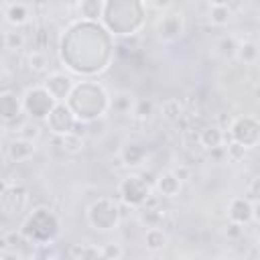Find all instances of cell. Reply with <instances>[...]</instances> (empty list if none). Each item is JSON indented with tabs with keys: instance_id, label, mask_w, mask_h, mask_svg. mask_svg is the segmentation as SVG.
<instances>
[{
	"instance_id": "1",
	"label": "cell",
	"mask_w": 260,
	"mask_h": 260,
	"mask_svg": "<svg viewBox=\"0 0 260 260\" xmlns=\"http://www.w3.org/2000/svg\"><path fill=\"white\" fill-rule=\"evenodd\" d=\"M67 104L77 116V120L89 122V120L106 118L112 106V95L98 81H81L75 85Z\"/></svg>"
},
{
	"instance_id": "2",
	"label": "cell",
	"mask_w": 260,
	"mask_h": 260,
	"mask_svg": "<svg viewBox=\"0 0 260 260\" xmlns=\"http://www.w3.org/2000/svg\"><path fill=\"white\" fill-rule=\"evenodd\" d=\"M20 232L30 246H51L59 236V219L49 207H37L26 215Z\"/></svg>"
},
{
	"instance_id": "3",
	"label": "cell",
	"mask_w": 260,
	"mask_h": 260,
	"mask_svg": "<svg viewBox=\"0 0 260 260\" xmlns=\"http://www.w3.org/2000/svg\"><path fill=\"white\" fill-rule=\"evenodd\" d=\"M142 8H144L142 0H106L102 20L108 32L112 35H136L138 28L134 26L132 20H128L126 14L142 18Z\"/></svg>"
},
{
	"instance_id": "4",
	"label": "cell",
	"mask_w": 260,
	"mask_h": 260,
	"mask_svg": "<svg viewBox=\"0 0 260 260\" xmlns=\"http://www.w3.org/2000/svg\"><path fill=\"white\" fill-rule=\"evenodd\" d=\"M85 217H87V223H89L91 230H95V232H112L122 221L120 203H116L112 197H100L87 207Z\"/></svg>"
},
{
	"instance_id": "5",
	"label": "cell",
	"mask_w": 260,
	"mask_h": 260,
	"mask_svg": "<svg viewBox=\"0 0 260 260\" xmlns=\"http://www.w3.org/2000/svg\"><path fill=\"white\" fill-rule=\"evenodd\" d=\"M22 106H24V114L35 120V122H45L49 118V114L53 112V108L57 106V100L51 95V91L39 83L32 87H26L22 93Z\"/></svg>"
},
{
	"instance_id": "6",
	"label": "cell",
	"mask_w": 260,
	"mask_h": 260,
	"mask_svg": "<svg viewBox=\"0 0 260 260\" xmlns=\"http://www.w3.org/2000/svg\"><path fill=\"white\" fill-rule=\"evenodd\" d=\"M152 193V185L138 173H128L126 177L120 179L118 183V195H120V201L122 203H128L132 205L134 209H138L146 197Z\"/></svg>"
},
{
	"instance_id": "7",
	"label": "cell",
	"mask_w": 260,
	"mask_h": 260,
	"mask_svg": "<svg viewBox=\"0 0 260 260\" xmlns=\"http://www.w3.org/2000/svg\"><path fill=\"white\" fill-rule=\"evenodd\" d=\"M225 134H228V140H236L246 148H256L260 146V120L248 114L238 116L230 122V128L225 130Z\"/></svg>"
},
{
	"instance_id": "8",
	"label": "cell",
	"mask_w": 260,
	"mask_h": 260,
	"mask_svg": "<svg viewBox=\"0 0 260 260\" xmlns=\"http://www.w3.org/2000/svg\"><path fill=\"white\" fill-rule=\"evenodd\" d=\"M28 203V191L22 187L18 181L16 183H2V195H0V205L2 213L6 217H14L26 209Z\"/></svg>"
},
{
	"instance_id": "9",
	"label": "cell",
	"mask_w": 260,
	"mask_h": 260,
	"mask_svg": "<svg viewBox=\"0 0 260 260\" xmlns=\"http://www.w3.org/2000/svg\"><path fill=\"white\" fill-rule=\"evenodd\" d=\"M154 32L162 43H173L185 35V14L181 10L162 12V16L154 22Z\"/></svg>"
},
{
	"instance_id": "10",
	"label": "cell",
	"mask_w": 260,
	"mask_h": 260,
	"mask_svg": "<svg viewBox=\"0 0 260 260\" xmlns=\"http://www.w3.org/2000/svg\"><path fill=\"white\" fill-rule=\"evenodd\" d=\"M49 130L53 132V136H61L67 132H73L75 124H77V116L73 114V110L69 108L67 102H57V106L53 108V112L49 114V118L45 120Z\"/></svg>"
},
{
	"instance_id": "11",
	"label": "cell",
	"mask_w": 260,
	"mask_h": 260,
	"mask_svg": "<svg viewBox=\"0 0 260 260\" xmlns=\"http://www.w3.org/2000/svg\"><path fill=\"white\" fill-rule=\"evenodd\" d=\"M0 114H2V122L4 126H8L10 122H16V128L24 122V106H22V95L4 89L0 93Z\"/></svg>"
},
{
	"instance_id": "12",
	"label": "cell",
	"mask_w": 260,
	"mask_h": 260,
	"mask_svg": "<svg viewBox=\"0 0 260 260\" xmlns=\"http://www.w3.org/2000/svg\"><path fill=\"white\" fill-rule=\"evenodd\" d=\"M43 85L51 91V95H53L57 102H67V100L71 98V93H73L77 81H75L71 75L63 73V71H51V73L45 77Z\"/></svg>"
},
{
	"instance_id": "13",
	"label": "cell",
	"mask_w": 260,
	"mask_h": 260,
	"mask_svg": "<svg viewBox=\"0 0 260 260\" xmlns=\"http://www.w3.org/2000/svg\"><path fill=\"white\" fill-rule=\"evenodd\" d=\"M228 221H236L242 225H248L254 221V201L250 197L236 195L228 203Z\"/></svg>"
},
{
	"instance_id": "14",
	"label": "cell",
	"mask_w": 260,
	"mask_h": 260,
	"mask_svg": "<svg viewBox=\"0 0 260 260\" xmlns=\"http://www.w3.org/2000/svg\"><path fill=\"white\" fill-rule=\"evenodd\" d=\"M37 152V140H28L22 136H14L8 146H6V160L8 162H24L28 158H32V154Z\"/></svg>"
},
{
	"instance_id": "15",
	"label": "cell",
	"mask_w": 260,
	"mask_h": 260,
	"mask_svg": "<svg viewBox=\"0 0 260 260\" xmlns=\"http://www.w3.org/2000/svg\"><path fill=\"white\" fill-rule=\"evenodd\" d=\"M32 6H28L26 2L14 0V2H6L4 4V20L12 26V28H20L24 24H28L30 16H32Z\"/></svg>"
},
{
	"instance_id": "16",
	"label": "cell",
	"mask_w": 260,
	"mask_h": 260,
	"mask_svg": "<svg viewBox=\"0 0 260 260\" xmlns=\"http://www.w3.org/2000/svg\"><path fill=\"white\" fill-rule=\"evenodd\" d=\"M225 140H228L225 128H221L219 124H205L199 130V146L205 148V150H213V148L225 146Z\"/></svg>"
},
{
	"instance_id": "17",
	"label": "cell",
	"mask_w": 260,
	"mask_h": 260,
	"mask_svg": "<svg viewBox=\"0 0 260 260\" xmlns=\"http://www.w3.org/2000/svg\"><path fill=\"white\" fill-rule=\"evenodd\" d=\"M146 158H148V150L138 142H126L120 150V160L122 167L126 169H138L146 162Z\"/></svg>"
},
{
	"instance_id": "18",
	"label": "cell",
	"mask_w": 260,
	"mask_h": 260,
	"mask_svg": "<svg viewBox=\"0 0 260 260\" xmlns=\"http://www.w3.org/2000/svg\"><path fill=\"white\" fill-rule=\"evenodd\" d=\"M181 187H183V181L173 173V171H165L156 177V183H154V191L158 195H162L165 199H173L181 193Z\"/></svg>"
},
{
	"instance_id": "19",
	"label": "cell",
	"mask_w": 260,
	"mask_h": 260,
	"mask_svg": "<svg viewBox=\"0 0 260 260\" xmlns=\"http://www.w3.org/2000/svg\"><path fill=\"white\" fill-rule=\"evenodd\" d=\"M144 246L148 252H160L169 246V234L158 225V228H146L144 232Z\"/></svg>"
},
{
	"instance_id": "20",
	"label": "cell",
	"mask_w": 260,
	"mask_h": 260,
	"mask_svg": "<svg viewBox=\"0 0 260 260\" xmlns=\"http://www.w3.org/2000/svg\"><path fill=\"white\" fill-rule=\"evenodd\" d=\"M260 59V45L254 39H246L240 41L238 45V53H236V61L244 63V65H254Z\"/></svg>"
},
{
	"instance_id": "21",
	"label": "cell",
	"mask_w": 260,
	"mask_h": 260,
	"mask_svg": "<svg viewBox=\"0 0 260 260\" xmlns=\"http://www.w3.org/2000/svg\"><path fill=\"white\" fill-rule=\"evenodd\" d=\"M104 6H106V0H79L77 12L83 20L98 22L104 16Z\"/></svg>"
},
{
	"instance_id": "22",
	"label": "cell",
	"mask_w": 260,
	"mask_h": 260,
	"mask_svg": "<svg viewBox=\"0 0 260 260\" xmlns=\"http://www.w3.org/2000/svg\"><path fill=\"white\" fill-rule=\"evenodd\" d=\"M134 104H136V98H134L130 91H116V93L112 95L110 112L120 114V116H132Z\"/></svg>"
},
{
	"instance_id": "23",
	"label": "cell",
	"mask_w": 260,
	"mask_h": 260,
	"mask_svg": "<svg viewBox=\"0 0 260 260\" xmlns=\"http://www.w3.org/2000/svg\"><path fill=\"white\" fill-rule=\"evenodd\" d=\"M165 219H167V209H162V207H154V209L138 207V221L144 228H158V225L162 228Z\"/></svg>"
},
{
	"instance_id": "24",
	"label": "cell",
	"mask_w": 260,
	"mask_h": 260,
	"mask_svg": "<svg viewBox=\"0 0 260 260\" xmlns=\"http://www.w3.org/2000/svg\"><path fill=\"white\" fill-rule=\"evenodd\" d=\"M55 140L59 142L61 150H65L67 154H77L85 146V136H81L77 132H67V134H61V136H55Z\"/></svg>"
},
{
	"instance_id": "25",
	"label": "cell",
	"mask_w": 260,
	"mask_h": 260,
	"mask_svg": "<svg viewBox=\"0 0 260 260\" xmlns=\"http://www.w3.org/2000/svg\"><path fill=\"white\" fill-rule=\"evenodd\" d=\"M238 45H240V39L236 35H223L215 41V53L221 59H236Z\"/></svg>"
},
{
	"instance_id": "26",
	"label": "cell",
	"mask_w": 260,
	"mask_h": 260,
	"mask_svg": "<svg viewBox=\"0 0 260 260\" xmlns=\"http://www.w3.org/2000/svg\"><path fill=\"white\" fill-rule=\"evenodd\" d=\"M160 116L167 120V122H171V124H175L183 114H185V106H183V102L179 100V98H167L162 104H160Z\"/></svg>"
},
{
	"instance_id": "27",
	"label": "cell",
	"mask_w": 260,
	"mask_h": 260,
	"mask_svg": "<svg viewBox=\"0 0 260 260\" xmlns=\"http://www.w3.org/2000/svg\"><path fill=\"white\" fill-rule=\"evenodd\" d=\"M207 18L213 26H225V24L232 22L234 12H232L230 4H211L209 12H207Z\"/></svg>"
},
{
	"instance_id": "28",
	"label": "cell",
	"mask_w": 260,
	"mask_h": 260,
	"mask_svg": "<svg viewBox=\"0 0 260 260\" xmlns=\"http://www.w3.org/2000/svg\"><path fill=\"white\" fill-rule=\"evenodd\" d=\"M67 256L73 260L102 258V250H100V246H93V244H71L67 248Z\"/></svg>"
},
{
	"instance_id": "29",
	"label": "cell",
	"mask_w": 260,
	"mask_h": 260,
	"mask_svg": "<svg viewBox=\"0 0 260 260\" xmlns=\"http://www.w3.org/2000/svg\"><path fill=\"white\" fill-rule=\"evenodd\" d=\"M26 67L30 73H45L49 69V57L41 49H32L26 53Z\"/></svg>"
},
{
	"instance_id": "30",
	"label": "cell",
	"mask_w": 260,
	"mask_h": 260,
	"mask_svg": "<svg viewBox=\"0 0 260 260\" xmlns=\"http://www.w3.org/2000/svg\"><path fill=\"white\" fill-rule=\"evenodd\" d=\"M152 114H154V102L150 98H136L132 118H136L140 122H146V120H150Z\"/></svg>"
},
{
	"instance_id": "31",
	"label": "cell",
	"mask_w": 260,
	"mask_h": 260,
	"mask_svg": "<svg viewBox=\"0 0 260 260\" xmlns=\"http://www.w3.org/2000/svg\"><path fill=\"white\" fill-rule=\"evenodd\" d=\"M24 45H26V37L18 28H12V30L4 32V47L8 51H20V49H24Z\"/></svg>"
},
{
	"instance_id": "32",
	"label": "cell",
	"mask_w": 260,
	"mask_h": 260,
	"mask_svg": "<svg viewBox=\"0 0 260 260\" xmlns=\"http://www.w3.org/2000/svg\"><path fill=\"white\" fill-rule=\"evenodd\" d=\"M248 150L250 148H246L244 144H240L236 140H228L225 142V156H228L230 162H242L248 156Z\"/></svg>"
},
{
	"instance_id": "33",
	"label": "cell",
	"mask_w": 260,
	"mask_h": 260,
	"mask_svg": "<svg viewBox=\"0 0 260 260\" xmlns=\"http://www.w3.org/2000/svg\"><path fill=\"white\" fill-rule=\"evenodd\" d=\"M100 250H102V258H108V260L124 258V246L120 242H106L100 246Z\"/></svg>"
},
{
	"instance_id": "34",
	"label": "cell",
	"mask_w": 260,
	"mask_h": 260,
	"mask_svg": "<svg viewBox=\"0 0 260 260\" xmlns=\"http://www.w3.org/2000/svg\"><path fill=\"white\" fill-rule=\"evenodd\" d=\"M16 136H22V138H28V140H37L41 136V128H39V124H32V120H24L16 128Z\"/></svg>"
},
{
	"instance_id": "35",
	"label": "cell",
	"mask_w": 260,
	"mask_h": 260,
	"mask_svg": "<svg viewBox=\"0 0 260 260\" xmlns=\"http://www.w3.org/2000/svg\"><path fill=\"white\" fill-rule=\"evenodd\" d=\"M225 238L228 240H240L242 236H244V225L242 223H236V221H228V225H225Z\"/></svg>"
},
{
	"instance_id": "36",
	"label": "cell",
	"mask_w": 260,
	"mask_h": 260,
	"mask_svg": "<svg viewBox=\"0 0 260 260\" xmlns=\"http://www.w3.org/2000/svg\"><path fill=\"white\" fill-rule=\"evenodd\" d=\"M183 183H187V181H191V177H193V169L189 167V165H177V167H173L171 169Z\"/></svg>"
},
{
	"instance_id": "37",
	"label": "cell",
	"mask_w": 260,
	"mask_h": 260,
	"mask_svg": "<svg viewBox=\"0 0 260 260\" xmlns=\"http://www.w3.org/2000/svg\"><path fill=\"white\" fill-rule=\"evenodd\" d=\"M173 4H175V0H148V6L160 14L173 10Z\"/></svg>"
},
{
	"instance_id": "38",
	"label": "cell",
	"mask_w": 260,
	"mask_h": 260,
	"mask_svg": "<svg viewBox=\"0 0 260 260\" xmlns=\"http://www.w3.org/2000/svg\"><path fill=\"white\" fill-rule=\"evenodd\" d=\"M248 197L252 201H260V175L250 181V185H248Z\"/></svg>"
},
{
	"instance_id": "39",
	"label": "cell",
	"mask_w": 260,
	"mask_h": 260,
	"mask_svg": "<svg viewBox=\"0 0 260 260\" xmlns=\"http://www.w3.org/2000/svg\"><path fill=\"white\" fill-rule=\"evenodd\" d=\"M32 12L37 16H43L49 12V0H32Z\"/></svg>"
},
{
	"instance_id": "40",
	"label": "cell",
	"mask_w": 260,
	"mask_h": 260,
	"mask_svg": "<svg viewBox=\"0 0 260 260\" xmlns=\"http://www.w3.org/2000/svg\"><path fill=\"white\" fill-rule=\"evenodd\" d=\"M160 199H162V195H158V193H150V195L146 197V201H144L140 207H148V209L160 207Z\"/></svg>"
},
{
	"instance_id": "41",
	"label": "cell",
	"mask_w": 260,
	"mask_h": 260,
	"mask_svg": "<svg viewBox=\"0 0 260 260\" xmlns=\"http://www.w3.org/2000/svg\"><path fill=\"white\" fill-rule=\"evenodd\" d=\"M254 221L260 225V201H254Z\"/></svg>"
},
{
	"instance_id": "42",
	"label": "cell",
	"mask_w": 260,
	"mask_h": 260,
	"mask_svg": "<svg viewBox=\"0 0 260 260\" xmlns=\"http://www.w3.org/2000/svg\"><path fill=\"white\" fill-rule=\"evenodd\" d=\"M252 98H254V100H258V102H260V83H256V85H254V87H252Z\"/></svg>"
},
{
	"instance_id": "43",
	"label": "cell",
	"mask_w": 260,
	"mask_h": 260,
	"mask_svg": "<svg viewBox=\"0 0 260 260\" xmlns=\"http://www.w3.org/2000/svg\"><path fill=\"white\" fill-rule=\"evenodd\" d=\"M211 4H230V0H209Z\"/></svg>"
},
{
	"instance_id": "44",
	"label": "cell",
	"mask_w": 260,
	"mask_h": 260,
	"mask_svg": "<svg viewBox=\"0 0 260 260\" xmlns=\"http://www.w3.org/2000/svg\"><path fill=\"white\" fill-rule=\"evenodd\" d=\"M258 250H260V242H258Z\"/></svg>"
},
{
	"instance_id": "45",
	"label": "cell",
	"mask_w": 260,
	"mask_h": 260,
	"mask_svg": "<svg viewBox=\"0 0 260 260\" xmlns=\"http://www.w3.org/2000/svg\"><path fill=\"white\" fill-rule=\"evenodd\" d=\"M258 45H260V41H258Z\"/></svg>"
}]
</instances>
